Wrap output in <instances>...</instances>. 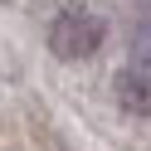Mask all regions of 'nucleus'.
Here are the masks:
<instances>
[{
	"mask_svg": "<svg viewBox=\"0 0 151 151\" xmlns=\"http://www.w3.org/2000/svg\"><path fill=\"white\" fill-rule=\"evenodd\" d=\"M117 102L137 117L151 112V54H137L127 68L117 73Z\"/></svg>",
	"mask_w": 151,
	"mask_h": 151,
	"instance_id": "nucleus-2",
	"label": "nucleus"
},
{
	"mask_svg": "<svg viewBox=\"0 0 151 151\" xmlns=\"http://www.w3.org/2000/svg\"><path fill=\"white\" fill-rule=\"evenodd\" d=\"M102 34H107V24H102V15L83 10V5H73V10H59L49 24V49L54 59H88V54H98Z\"/></svg>",
	"mask_w": 151,
	"mask_h": 151,
	"instance_id": "nucleus-1",
	"label": "nucleus"
}]
</instances>
